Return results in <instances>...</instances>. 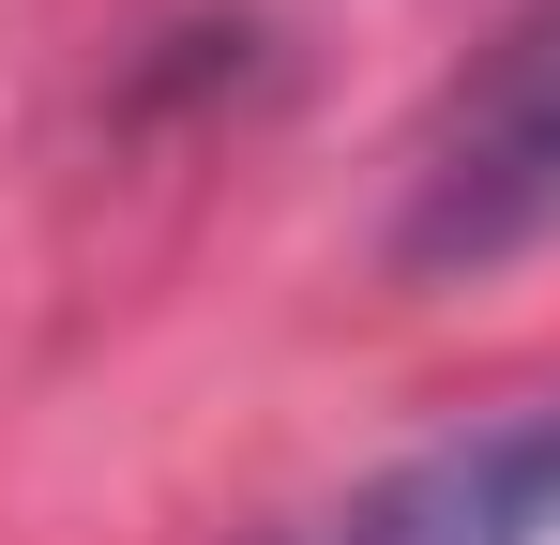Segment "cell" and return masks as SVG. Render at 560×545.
Returning <instances> with one entry per match:
<instances>
[{
    "label": "cell",
    "mask_w": 560,
    "mask_h": 545,
    "mask_svg": "<svg viewBox=\"0 0 560 545\" xmlns=\"http://www.w3.org/2000/svg\"><path fill=\"white\" fill-rule=\"evenodd\" d=\"M394 272L455 288L560 243V0H515L394 152Z\"/></svg>",
    "instance_id": "obj_1"
},
{
    "label": "cell",
    "mask_w": 560,
    "mask_h": 545,
    "mask_svg": "<svg viewBox=\"0 0 560 545\" xmlns=\"http://www.w3.org/2000/svg\"><path fill=\"white\" fill-rule=\"evenodd\" d=\"M273 545H560V394H515V409L409 440L394 469L334 485Z\"/></svg>",
    "instance_id": "obj_2"
}]
</instances>
